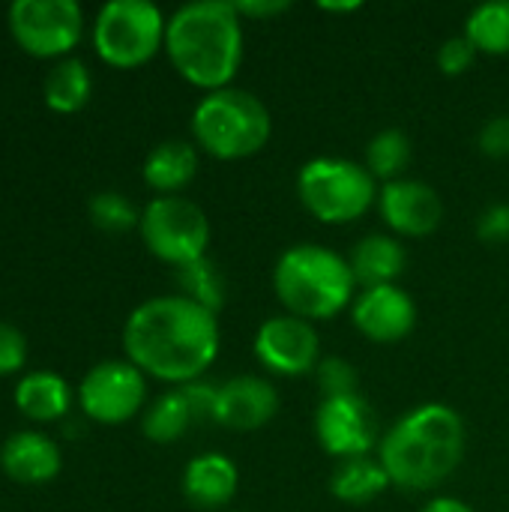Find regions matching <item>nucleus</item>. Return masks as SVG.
<instances>
[{
    "mask_svg": "<svg viewBox=\"0 0 509 512\" xmlns=\"http://www.w3.org/2000/svg\"><path fill=\"white\" fill-rule=\"evenodd\" d=\"M297 195L303 207L327 225L357 222L372 204H378L375 177L354 159L318 156L297 174Z\"/></svg>",
    "mask_w": 509,
    "mask_h": 512,
    "instance_id": "6",
    "label": "nucleus"
},
{
    "mask_svg": "<svg viewBox=\"0 0 509 512\" xmlns=\"http://www.w3.org/2000/svg\"><path fill=\"white\" fill-rule=\"evenodd\" d=\"M465 456V423L444 405L429 402L408 411L381 438L378 462L402 492H432L447 483Z\"/></svg>",
    "mask_w": 509,
    "mask_h": 512,
    "instance_id": "2",
    "label": "nucleus"
},
{
    "mask_svg": "<svg viewBox=\"0 0 509 512\" xmlns=\"http://www.w3.org/2000/svg\"><path fill=\"white\" fill-rule=\"evenodd\" d=\"M279 414V393L267 378L237 375L219 384L216 423L228 432H258Z\"/></svg>",
    "mask_w": 509,
    "mask_h": 512,
    "instance_id": "15",
    "label": "nucleus"
},
{
    "mask_svg": "<svg viewBox=\"0 0 509 512\" xmlns=\"http://www.w3.org/2000/svg\"><path fill=\"white\" fill-rule=\"evenodd\" d=\"M252 351L267 372L282 378L309 375L321 363V342L315 327L294 315L267 318L255 333Z\"/></svg>",
    "mask_w": 509,
    "mask_h": 512,
    "instance_id": "12",
    "label": "nucleus"
},
{
    "mask_svg": "<svg viewBox=\"0 0 509 512\" xmlns=\"http://www.w3.org/2000/svg\"><path fill=\"white\" fill-rule=\"evenodd\" d=\"M381 423L372 402L360 393L321 399L315 411V438L324 453L336 456L339 462L369 456L381 447Z\"/></svg>",
    "mask_w": 509,
    "mask_h": 512,
    "instance_id": "11",
    "label": "nucleus"
},
{
    "mask_svg": "<svg viewBox=\"0 0 509 512\" xmlns=\"http://www.w3.org/2000/svg\"><path fill=\"white\" fill-rule=\"evenodd\" d=\"M318 387L324 393V399H336V396H351L357 393V369L345 360V357H324L315 369Z\"/></svg>",
    "mask_w": 509,
    "mask_h": 512,
    "instance_id": "28",
    "label": "nucleus"
},
{
    "mask_svg": "<svg viewBox=\"0 0 509 512\" xmlns=\"http://www.w3.org/2000/svg\"><path fill=\"white\" fill-rule=\"evenodd\" d=\"M351 273L357 285L378 288V285H396V279L405 273L408 252L405 246L390 234H369L351 249Z\"/></svg>",
    "mask_w": 509,
    "mask_h": 512,
    "instance_id": "19",
    "label": "nucleus"
},
{
    "mask_svg": "<svg viewBox=\"0 0 509 512\" xmlns=\"http://www.w3.org/2000/svg\"><path fill=\"white\" fill-rule=\"evenodd\" d=\"M180 390L186 393V399H189V405H192V411H195V420H198V426H201V423H216V399H219V384L198 378V381H192V384H183Z\"/></svg>",
    "mask_w": 509,
    "mask_h": 512,
    "instance_id": "31",
    "label": "nucleus"
},
{
    "mask_svg": "<svg viewBox=\"0 0 509 512\" xmlns=\"http://www.w3.org/2000/svg\"><path fill=\"white\" fill-rule=\"evenodd\" d=\"M147 399V375L129 360H102L78 384L81 411L105 426L132 420Z\"/></svg>",
    "mask_w": 509,
    "mask_h": 512,
    "instance_id": "10",
    "label": "nucleus"
},
{
    "mask_svg": "<svg viewBox=\"0 0 509 512\" xmlns=\"http://www.w3.org/2000/svg\"><path fill=\"white\" fill-rule=\"evenodd\" d=\"M12 39L33 57H66L84 36V9L75 0H15L6 9Z\"/></svg>",
    "mask_w": 509,
    "mask_h": 512,
    "instance_id": "9",
    "label": "nucleus"
},
{
    "mask_svg": "<svg viewBox=\"0 0 509 512\" xmlns=\"http://www.w3.org/2000/svg\"><path fill=\"white\" fill-rule=\"evenodd\" d=\"M378 210L387 228L399 237H429L444 219V201L435 186L423 180H393L378 189Z\"/></svg>",
    "mask_w": 509,
    "mask_h": 512,
    "instance_id": "13",
    "label": "nucleus"
},
{
    "mask_svg": "<svg viewBox=\"0 0 509 512\" xmlns=\"http://www.w3.org/2000/svg\"><path fill=\"white\" fill-rule=\"evenodd\" d=\"M195 144L213 159H246L264 150L273 135V117L267 105L240 87H222L207 96L192 111Z\"/></svg>",
    "mask_w": 509,
    "mask_h": 512,
    "instance_id": "5",
    "label": "nucleus"
},
{
    "mask_svg": "<svg viewBox=\"0 0 509 512\" xmlns=\"http://www.w3.org/2000/svg\"><path fill=\"white\" fill-rule=\"evenodd\" d=\"M177 285H180V294L198 306H204L207 312H219L225 306V297H228V288H225V276L219 270V264L213 258H201V261H192L186 267L177 270Z\"/></svg>",
    "mask_w": 509,
    "mask_h": 512,
    "instance_id": "25",
    "label": "nucleus"
},
{
    "mask_svg": "<svg viewBox=\"0 0 509 512\" xmlns=\"http://www.w3.org/2000/svg\"><path fill=\"white\" fill-rule=\"evenodd\" d=\"M351 321L369 342L393 345L414 330L417 303L399 285L363 288V294L351 306Z\"/></svg>",
    "mask_w": 509,
    "mask_h": 512,
    "instance_id": "14",
    "label": "nucleus"
},
{
    "mask_svg": "<svg viewBox=\"0 0 509 512\" xmlns=\"http://www.w3.org/2000/svg\"><path fill=\"white\" fill-rule=\"evenodd\" d=\"M123 351L144 375L168 384L204 378L219 354V321L183 294L150 297L123 324Z\"/></svg>",
    "mask_w": 509,
    "mask_h": 512,
    "instance_id": "1",
    "label": "nucleus"
},
{
    "mask_svg": "<svg viewBox=\"0 0 509 512\" xmlns=\"http://www.w3.org/2000/svg\"><path fill=\"white\" fill-rule=\"evenodd\" d=\"M165 51L171 66L195 87L213 93L231 84L243 60L240 12L228 0H195L168 18Z\"/></svg>",
    "mask_w": 509,
    "mask_h": 512,
    "instance_id": "3",
    "label": "nucleus"
},
{
    "mask_svg": "<svg viewBox=\"0 0 509 512\" xmlns=\"http://www.w3.org/2000/svg\"><path fill=\"white\" fill-rule=\"evenodd\" d=\"M27 363V339L24 333L9 324L0 321V375H12Z\"/></svg>",
    "mask_w": 509,
    "mask_h": 512,
    "instance_id": "30",
    "label": "nucleus"
},
{
    "mask_svg": "<svg viewBox=\"0 0 509 512\" xmlns=\"http://www.w3.org/2000/svg\"><path fill=\"white\" fill-rule=\"evenodd\" d=\"M0 468L9 480H15L21 486H42L60 474L63 456H60V447L54 438L33 432V429H21L3 441Z\"/></svg>",
    "mask_w": 509,
    "mask_h": 512,
    "instance_id": "16",
    "label": "nucleus"
},
{
    "mask_svg": "<svg viewBox=\"0 0 509 512\" xmlns=\"http://www.w3.org/2000/svg\"><path fill=\"white\" fill-rule=\"evenodd\" d=\"M387 486H393V483H390L384 465L369 456L345 459L330 474V495L348 507H366V504L378 501L387 492Z\"/></svg>",
    "mask_w": 509,
    "mask_h": 512,
    "instance_id": "21",
    "label": "nucleus"
},
{
    "mask_svg": "<svg viewBox=\"0 0 509 512\" xmlns=\"http://www.w3.org/2000/svg\"><path fill=\"white\" fill-rule=\"evenodd\" d=\"M321 9H327V12H354V9H360V3L357 0H351V3H321Z\"/></svg>",
    "mask_w": 509,
    "mask_h": 512,
    "instance_id": "36",
    "label": "nucleus"
},
{
    "mask_svg": "<svg viewBox=\"0 0 509 512\" xmlns=\"http://www.w3.org/2000/svg\"><path fill=\"white\" fill-rule=\"evenodd\" d=\"M192 426H198L195 411L180 387L162 393L159 399L150 402V408L141 417V432L153 444H174L180 441Z\"/></svg>",
    "mask_w": 509,
    "mask_h": 512,
    "instance_id": "23",
    "label": "nucleus"
},
{
    "mask_svg": "<svg viewBox=\"0 0 509 512\" xmlns=\"http://www.w3.org/2000/svg\"><path fill=\"white\" fill-rule=\"evenodd\" d=\"M165 30L168 18L156 3L108 0L93 18V45L105 63L117 69H132L165 48Z\"/></svg>",
    "mask_w": 509,
    "mask_h": 512,
    "instance_id": "7",
    "label": "nucleus"
},
{
    "mask_svg": "<svg viewBox=\"0 0 509 512\" xmlns=\"http://www.w3.org/2000/svg\"><path fill=\"white\" fill-rule=\"evenodd\" d=\"M465 36L483 54H509V0H489L471 9Z\"/></svg>",
    "mask_w": 509,
    "mask_h": 512,
    "instance_id": "24",
    "label": "nucleus"
},
{
    "mask_svg": "<svg viewBox=\"0 0 509 512\" xmlns=\"http://www.w3.org/2000/svg\"><path fill=\"white\" fill-rule=\"evenodd\" d=\"M198 150L192 141H183V138H168V141H159L147 159H144V183L159 192V195H177L180 189H186L195 174H198Z\"/></svg>",
    "mask_w": 509,
    "mask_h": 512,
    "instance_id": "18",
    "label": "nucleus"
},
{
    "mask_svg": "<svg viewBox=\"0 0 509 512\" xmlns=\"http://www.w3.org/2000/svg\"><path fill=\"white\" fill-rule=\"evenodd\" d=\"M234 6L240 18H273V15H282L291 3L288 0H237Z\"/></svg>",
    "mask_w": 509,
    "mask_h": 512,
    "instance_id": "34",
    "label": "nucleus"
},
{
    "mask_svg": "<svg viewBox=\"0 0 509 512\" xmlns=\"http://www.w3.org/2000/svg\"><path fill=\"white\" fill-rule=\"evenodd\" d=\"M87 213H90V222L108 234H123L141 225V210L123 192H114V189L96 192L87 201Z\"/></svg>",
    "mask_w": 509,
    "mask_h": 512,
    "instance_id": "27",
    "label": "nucleus"
},
{
    "mask_svg": "<svg viewBox=\"0 0 509 512\" xmlns=\"http://www.w3.org/2000/svg\"><path fill=\"white\" fill-rule=\"evenodd\" d=\"M240 486L237 465L222 453H201L183 471V495L198 510H222Z\"/></svg>",
    "mask_w": 509,
    "mask_h": 512,
    "instance_id": "17",
    "label": "nucleus"
},
{
    "mask_svg": "<svg viewBox=\"0 0 509 512\" xmlns=\"http://www.w3.org/2000/svg\"><path fill=\"white\" fill-rule=\"evenodd\" d=\"M90 93H93V75H90L87 63L78 57L57 60L42 81V99L57 114L81 111L90 102Z\"/></svg>",
    "mask_w": 509,
    "mask_h": 512,
    "instance_id": "22",
    "label": "nucleus"
},
{
    "mask_svg": "<svg viewBox=\"0 0 509 512\" xmlns=\"http://www.w3.org/2000/svg\"><path fill=\"white\" fill-rule=\"evenodd\" d=\"M12 399L24 417L39 420V423H51V420H63L69 414L72 390H69L63 375H57L51 369H36V372H27L15 384Z\"/></svg>",
    "mask_w": 509,
    "mask_h": 512,
    "instance_id": "20",
    "label": "nucleus"
},
{
    "mask_svg": "<svg viewBox=\"0 0 509 512\" xmlns=\"http://www.w3.org/2000/svg\"><path fill=\"white\" fill-rule=\"evenodd\" d=\"M477 54H480V51L471 45V39H468L465 33H462V36H450V39H444V45L438 48V66H441L444 75L456 78V75H462V72H468V69L474 66Z\"/></svg>",
    "mask_w": 509,
    "mask_h": 512,
    "instance_id": "29",
    "label": "nucleus"
},
{
    "mask_svg": "<svg viewBox=\"0 0 509 512\" xmlns=\"http://www.w3.org/2000/svg\"><path fill=\"white\" fill-rule=\"evenodd\" d=\"M423 512H474L465 501H459V498H435V501H429Z\"/></svg>",
    "mask_w": 509,
    "mask_h": 512,
    "instance_id": "35",
    "label": "nucleus"
},
{
    "mask_svg": "<svg viewBox=\"0 0 509 512\" xmlns=\"http://www.w3.org/2000/svg\"><path fill=\"white\" fill-rule=\"evenodd\" d=\"M273 288L288 315L303 321H327L351 300L357 279L348 258L327 246L300 243L279 255L273 267Z\"/></svg>",
    "mask_w": 509,
    "mask_h": 512,
    "instance_id": "4",
    "label": "nucleus"
},
{
    "mask_svg": "<svg viewBox=\"0 0 509 512\" xmlns=\"http://www.w3.org/2000/svg\"><path fill=\"white\" fill-rule=\"evenodd\" d=\"M477 237L483 243H492V246L509 243V204H492L480 213Z\"/></svg>",
    "mask_w": 509,
    "mask_h": 512,
    "instance_id": "33",
    "label": "nucleus"
},
{
    "mask_svg": "<svg viewBox=\"0 0 509 512\" xmlns=\"http://www.w3.org/2000/svg\"><path fill=\"white\" fill-rule=\"evenodd\" d=\"M480 153L489 159H507L509 156V114H495L477 135Z\"/></svg>",
    "mask_w": 509,
    "mask_h": 512,
    "instance_id": "32",
    "label": "nucleus"
},
{
    "mask_svg": "<svg viewBox=\"0 0 509 512\" xmlns=\"http://www.w3.org/2000/svg\"><path fill=\"white\" fill-rule=\"evenodd\" d=\"M141 240L144 246L171 267H186L207 258L210 222L207 213L183 195H156L141 210Z\"/></svg>",
    "mask_w": 509,
    "mask_h": 512,
    "instance_id": "8",
    "label": "nucleus"
},
{
    "mask_svg": "<svg viewBox=\"0 0 509 512\" xmlns=\"http://www.w3.org/2000/svg\"><path fill=\"white\" fill-rule=\"evenodd\" d=\"M408 162H411V138L402 129H381L366 144V171L375 180H384V183L402 180V171Z\"/></svg>",
    "mask_w": 509,
    "mask_h": 512,
    "instance_id": "26",
    "label": "nucleus"
}]
</instances>
